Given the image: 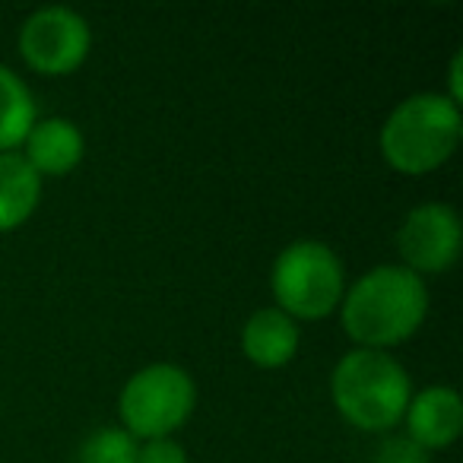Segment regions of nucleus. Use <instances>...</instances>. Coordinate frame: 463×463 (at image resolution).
<instances>
[{
	"label": "nucleus",
	"mask_w": 463,
	"mask_h": 463,
	"mask_svg": "<svg viewBox=\"0 0 463 463\" xmlns=\"http://www.w3.org/2000/svg\"><path fill=\"white\" fill-rule=\"evenodd\" d=\"M343 330L359 349H384L410 340L425 321L429 292L406 267H374L343 296Z\"/></svg>",
	"instance_id": "1"
},
{
	"label": "nucleus",
	"mask_w": 463,
	"mask_h": 463,
	"mask_svg": "<svg viewBox=\"0 0 463 463\" xmlns=\"http://www.w3.org/2000/svg\"><path fill=\"white\" fill-rule=\"evenodd\" d=\"M330 393L349 425L362 431H387L406 416L412 384L403 365L387 353L353 349L336 362Z\"/></svg>",
	"instance_id": "2"
},
{
	"label": "nucleus",
	"mask_w": 463,
	"mask_h": 463,
	"mask_svg": "<svg viewBox=\"0 0 463 463\" xmlns=\"http://www.w3.org/2000/svg\"><path fill=\"white\" fill-rule=\"evenodd\" d=\"M463 134L460 105L448 96L419 92L391 111L381 128V156L403 175H425L454 156Z\"/></svg>",
	"instance_id": "3"
},
{
	"label": "nucleus",
	"mask_w": 463,
	"mask_h": 463,
	"mask_svg": "<svg viewBox=\"0 0 463 463\" xmlns=\"http://www.w3.org/2000/svg\"><path fill=\"white\" fill-rule=\"evenodd\" d=\"M273 298L283 315L317 321L343 302V264L324 241H296L283 248L270 273Z\"/></svg>",
	"instance_id": "4"
},
{
	"label": "nucleus",
	"mask_w": 463,
	"mask_h": 463,
	"mask_svg": "<svg viewBox=\"0 0 463 463\" xmlns=\"http://www.w3.org/2000/svg\"><path fill=\"white\" fill-rule=\"evenodd\" d=\"M194 403H197V387L191 374L178 365H146L124 384L118 410H121L124 431L130 438L156 441L168 438L175 429L191 419Z\"/></svg>",
	"instance_id": "5"
},
{
	"label": "nucleus",
	"mask_w": 463,
	"mask_h": 463,
	"mask_svg": "<svg viewBox=\"0 0 463 463\" xmlns=\"http://www.w3.org/2000/svg\"><path fill=\"white\" fill-rule=\"evenodd\" d=\"M90 26L71 7H45L23 23L20 54L45 77L73 73L90 54Z\"/></svg>",
	"instance_id": "6"
},
{
	"label": "nucleus",
	"mask_w": 463,
	"mask_h": 463,
	"mask_svg": "<svg viewBox=\"0 0 463 463\" xmlns=\"http://www.w3.org/2000/svg\"><path fill=\"white\" fill-rule=\"evenodd\" d=\"M403 267L419 273H444L460 254V219L444 203H422L406 213L397 232Z\"/></svg>",
	"instance_id": "7"
},
{
	"label": "nucleus",
	"mask_w": 463,
	"mask_h": 463,
	"mask_svg": "<svg viewBox=\"0 0 463 463\" xmlns=\"http://www.w3.org/2000/svg\"><path fill=\"white\" fill-rule=\"evenodd\" d=\"M463 429V403L450 387H425L406 406V438L422 450L448 448Z\"/></svg>",
	"instance_id": "8"
},
{
	"label": "nucleus",
	"mask_w": 463,
	"mask_h": 463,
	"mask_svg": "<svg viewBox=\"0 0 463 463\" xmlns=\"http://www.w3.org/2000/svg\"><path fill=\"white\" fill-rule=\"evenodd\" d=\"M26 153L23 159L42 175H67L83 159V134L67 118H45L35 121L26 134Z\"/></svg>",
	"instance_id": "9"
},
{
	"label": "nucleus",
	"mask_w": 463,
	"mask_h": 463,
	"mask_svg": "<svg viewBox=\"0 0 463 463\" xmlns=\"http://www.w3.org/2000/svg\"><path fill=\"white\" fill-rule=\"evenodd\" d=\"M241 349L258 368H283L298 353V327L279 308H260L241 330Z\"/></svg>",
	"instance_id": "10"
},
{
	"label": "nucleus",
	"mask_w": 463,
	"mask_h": 463,
	"mask_svg": "<svg viewBox=\"0 0 463 463\" xmlns=\"http://www.w3.org/2000/svg\"><path fill=\"white\" fill-rule=\"evenodd\" d=\"M42 178L20 153H0V232L20 229L35 213Z\"/></svg>",
	"instance_id": "11"
},
{
	"label": "nucleus",
	"mask_w": 463,
	"mask_h": 463,
	"mask_svg": "<svg viewBox=\"0 0 463 463\" xmlns=\"http://www.w3.org/2000/svg\"><path fill=\"white\" fill-rule=\"evenodd\" d=\"M35 124V105L26 83L14 71L0 67V153H10L26 140Z\"/></svg>",
	"instance_id": "12"
},
{
	"label": "nucleus",
	"mask_w": 463,
	"mask_h": 463,
	"mask_svg": "<svg viewBox=\"0 0 463 463\" xmlns=\"http://www.w3.org/2000/svg\"><path fill=\"white\" fill-rule=\"evenodd\" d=\"M137 438H130L118 425H102L90 431L77 450V463H137Z\"/></svg>",
	"instance_id": "13"
},
{
	"label": "nucleus",
	"mask_w": 463,
	"mask_h": 463,
	"mask_svg": "<svg viewBox=\"0 0 463 463\" xmlns=\"http://www.w3.org/2000/svg\"><path fill=\"white\" fill-rule=\"evenodd\" d=\"M372 463H429V450H422L406 435H391L378 444Z\"/></svg>",
	"instance_id": "14"
},
{
	"label": "nucleus",
	"mask_w": 463,
	"mask_h": 463,
	"mask_svg": "<svg viewBox=\"0 0 463 463\" xmlns=\"http://www.w3.org/2000/svg\"><path fill=\"white\" fill-rule=\"evenodd\" d=\"M137 463H187V454L172 438H156L137 450Z\"/></svg>",
	"instance_id": "15"
}]
</instances>
